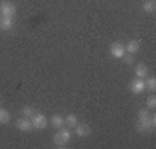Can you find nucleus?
<instances>
[{"label":"nucleus","mask_w":156,"mask_h":149,"mask_svg":"<svg viewBox=\"0 0 156 149\" xmlns=\"http://www.w3.org/2000/svg\"><path fill=\"white\" fill-rule=\"evenodd\" d=\"M156 127V116L154 113H151V109L144 108V109H139V115H137V123H135V130L140 133H147L153 132Z\"/></svg>","instance_id":"nucleus-1"},{"label":"nucleus","mask_w":156,"mask_h":149,"mask_svg":"<svg viewBox=\"0 0 156 149\" xmlns=\"http://www.w3.org/2000/svg\"><path fill=\"white\" fill-rule=\"evenodd\" d=\"M69 140H71V128L66 125L62 128H59L56 132V135H54V139H52V142H54V146H57V147H66L68 144H69Z\"/></svg>","instance_id":"nucleus-2"},{"label":"nucleus","mask_w":156,"mask_h":149,"mask_svg":"<svg viewBox=\"0 0 156 149\" xmlns=\"http://www.w3.org/2000/svg\"><path fill=\"white\" fill-rule=\"evenodd\" d=\"M30 120H31L33 130H44V128L49 127V120H47V116L42 115V113H35Z\"/></svg>","instance_id":"nucleus-3"},{"label":"nucleus","mask_w":156,"mask_h":149,"mask_svg":"<svg viewBox=\"0 0 156 149\" xmlns=\"http://www.w3.org/2000/svg\"><path fill=\"white\" fill-rule=\"evenodd\" d=\"M16 11L17 7L14 2H9V0H4L0 4V16H9V17H14L16 16Z\"/></svg>","instance_id":"nucleus-4"},{"label":"nucleus","mask_w":156,"mask_h":149,"mask_svg":"<svg viewBox=\"0 0 156 149\" xmlns=\"http://www.w3.org/2000/svg\"><path fill=\"white\" fill-rule=\"evenodd\" d=\"M128 88H130V92L135 95L142 94L146 90V83H144V78H134L132 82H130V85H128Z\"/></svg>","instance_id":"nucleus-5"},{"label":"nucleus","mask_w":156,"mask_h":149,"mask_svg":"<svg viewBox=\"0 0 156 149\" xmlns=\"http://www.w3.org/2000/svg\"><path fill=\"white\" fill-rule=\"evenodd\" d=\"M109 54H111V57H115V59H123V55L127 54V52H125V45H123L122 42H115V44H111V47H109Z\"/></svg>","instance_id":"nucleus-6"},{"label":"nucleus","mask_w":156,"mask_h":149,"mask_svg":"<svg viewBox=\"0 0 156 149\" xmlns=\"http://www.w3.org/2000/svg\"><path fill=\"white\" fill-rule=\"evenodd\" d=\"M16 128L19 130V132H31L33 130V125H31V120L30 118H19L16 122Z\"/></svg>","instance_id":"nucleus-7"},{"label":"nucleus","mask_w":156,"mask_h":149,"mask_svg":"<svg viewBox=\"0 0 156 149\" xmlns=\"http://www.w3.org/2000/svg\"><path fill=\"white\" fill-rule=\"evenodd\" d=\"M140 50V40H130V42H127V45H125V52L127 54H137Z\"/></svg>","instance_id":"nucleus-8"},{"label":"nucleus","mask_w":156,"mask_h":149,"mask_svg":"<svg viewBox=\"0 0 156 149\" xmlns=\"http://www.w3.org/2000/svg\"><path fill=\"white\" fill-rule=\"evenodd\" d=\"M75 135L80 139H85L90 135V127L89 125H83V123H78L76 127H75Z\"/></svg>","instance_id":"nucleus-9"},{"label":"nucleus","mask_w":156,"mask_h":149,"mask_svg":"<svg viewBox=\"0 0 156 149\" xmlns=\"http://www.w3.org/2000/svg\"><path fill=\"white\" fill-rule=\"evenodd\" d=\"M14 28V17H9V16H0V30L4 31H9Z\"/></svg>","instance_id":"nucleus-10"},{"label":"nucleus","mask_w":156,"mask_h":149,"mask_svg":"<svg viewBox=\"0 0 156 149\" xmlns=\"http://www.w3.org/2000/svg\"><path fill=\"white\" fill-rule=\"evenodd\" d=\"M134 73H135V78H146L147 73H149V69H147V66H146L144 62H139V64L135 66Z\"/></svg>","instance_id":"nucleus-11"},{"label":"nucleus","mask_w":156,"mask_h":149,"mask_svg":"<svg viewBox=\"0 0 156 149\" xmlns=\"http://www.w3.org/2000/svg\"><path fill=\"white\" fill-rule=\"evenodd\" d=\"M142 11L146 14H154L156 12V2L154 0H146L144 4H142Z\"/></svg>","instance_id":"nucleus-12"},{"label":"nucleus","mask_w":156,"mask_h":149,"mask_svg":"<svg viewBox=\"0 0 156 149\" xmlns=\"http://www.w3.org/2000/svg\"><path fill=\"white\" fill-rule=\"evenodd\" d=\"M50 123H52V127H54V128L59 130V128L64 127V118H62L61 115H54V116H52V120H50Z\"/></svg>","instance_id":"nucleus-13"},{"label":"nucleus","mask_w":156,"mask_h":149,"mask_svg":"<svg viewBox=\"0 0 156 149\" xmlns=\"http://www.w3.org/2000/svg\"><path fill=\"white\" fill-rule=\"evenodd\" d=\"M9 122H11V113L0 106V125H7Z\"/></svg>","instance_id":"nucleus-14"},{"label":"nucleus","mask_w":156,"mask_h":149,"mask_svg":"<svg viewBox=\"0 0 156 149\" xmlns=\"http://www.w3.org/2000/svg\"><path fill=\"white\" fill-rule=\"evenodd\" d=\"M64 125L66 127H69V128H75L78 125V118H76V115H68L66 118H64Z\"/></svg>","instance_id":"nucleus-15"},{"label":"nucleus","mask_w":156,"mask_h":149,"mask_svg":"<svg viewBox=\"0 0 156 149\" xmlns=\"http://www.w3.org/2000/svg\"><path fill=\"white\" fill-rule=\"evenodd\" d=\"M144 83H146V88H147V90H151V92H154L156 90V78L154 76L144 80Z\"/></svg>","instance_id":"nucleus-16"},{"label":"nucleus","mask_w":156,"mask_h":149,"mask_svg":"<svg viewBox=\"0 0 156 149\" xmlns=\"http://www.w3.org/2000/svg\"><path fill=\"white\" fill-rule=\"evenodd\" d=\"M35 115V111H33V108H30V106H24L21 109V116L23 118H31V116Z\"/></svg>","instance_id":"nucleus-17"},{"label":"nucleus","mask_w":156,"mask_h":149,"mask_svg":"<svg viewBox=\"0 0 156 149\" xmlns=\"http://www.w3.org/2000/svg\"><path fill=\"white\" fill-rule=\"evenodd\" d=\"M146 108L151 109V111H154V108H156V97L154 95H149V97H147V101H146Z\"/></svg>","instance_id":"nucleus-18"},{"label":"nucleus","mask_w":156,"mask_h":149,"mask_svg":"<svg viewBox=\"0 0 156 149\" xmlns=\"http://www.w3.org/2000/svg\"><path fill=\"white\" fill-rule=\"evenodd\" d=\"M123 59H125L127 64H134V55H132V54H125V55H123Z\"/></svg>","instance_id":"nucleus-19"},{"label":"nucleus","mask_w":156,"mask_h":149,"mask_svg":"<svg viewBox=\"0 0 156 149\" xmlns=\"http://www.w3.org/2000/svg\"><path fill=\"white\" fill-rule=\"evenodd\" d=\"M0 106H2V99H0Z\"/></svg>","instance_id":"nucleus-20"}]
</instances>
